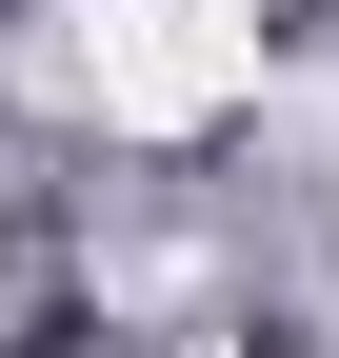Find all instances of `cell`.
<instances>
[{"mask_svg": "<svg viewBox=\"0 0 339 358\" xmlns=\"http://www.w3.org/2000/svg\"><path fill=\"white\" fill-rule=\"evenodd\" d=\"M60 60H80V100L100 120H140V140H200V120H240L260 100V20H220V0H60Z\"/></svg>", "mask_w": 339, "mask_h": 358, "instance_id": "6da1fadb", "label": "cell"}]
</instances>
